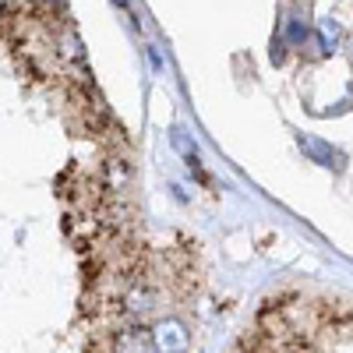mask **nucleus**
<instances>
[{"label": "nucleus", "instance_id": "1", "mask_svg": "<svg viewBox=\"0 0 353 353\" xmlns=\"http://www.w3.org/2000/svg\"><path fill=\"white\" fill-rule=\"evenodd\" d=\"M191 329L181 318H159L152 325V353H188Z\"/></svg>", "mask_w": 353, "mask_h": 353}, {"label": "nucleus", "instance_id": "2", "mask_svg": "<svg viewBox=\"0 0 353 353\" xmlns=\"http://www.w3.org/2000/svg\"><path fill=\"white\" fill-rule=\"evenodd\" d=\"M297 145H301V152H304L311 163L325 166V170H336V173L346 170V156H343L339 149H332L329 141H321V138H314V134H297Z\"/></svg>", "mask_w": 353, "mask_h": 353}, {"label": "nucleus", "instance_id": "3", "mask_svg": "<svg viewBox=\"0 0 353 353\" xmlns=\"http://www.w3.org/2000/svg\"><path fill=\"white\" fill-rule=\"evenodd\" d=\"M106 350L110 353H152V332H145L134 321V325H124V329L110 332Z\"/></svg>", "mask_w": 353, "mask_h": 353}, {"label": "nucleus", "instance_id": "4", "mask_svg": "<svg viewBox=\"0 0 353 353\" xmlns=\"http://www.w3.org/2000/svg\"><path fill=\"white\" fill-rule=\"evenodd\" d=\"M283 39H286L290 46H304V43L311 39V28H307L301 18H290V21H286V32H283Z\"/></svg>", "mask_w": 353, "mask_h": 353}, {"label": "nucleus", "instance_id": "5", "mask_svg": "<svg viewBox=\"0 0 353 353\" xmlns=\"http://www.w3.org/2000/svg\"><path fill=\"white\" fill-rule=\"evenodd\" d=\"M336 43H339V25L336 21H321L318 25V46H321V53H332Z\"/></svg>", "mask_w": 353, "mask_h": 353}, {"label": "nucleus", "instance_id": "6", "mask_svg": "<svg viewBox=\"0 0 353 353\" xmlns=\"http://www.w3.org/2000/svg\"><path fill=\"white\" fill-rule=\"evenodd\" d=\"M170 141H173V149L181 152L184 159H194V138H188L184 128H173V131H170Z\"/></svg>", "mask_w": 353, "mask_h": 353}, {"label": "nucleus", "instance_id": "7", "mask_svg": "<svg viewBox=\"0 0 353 353\" xmlns=\"http://www.w3.org/2000/svg\"><path fill=\"white\" fill-rule=\"evenodd\" d=\"M149 61H152L156 71H163V61H159V53H156V50H149Z\"/></svg>", "mask_w": 353, "mask_h": 353}]
</instances>
